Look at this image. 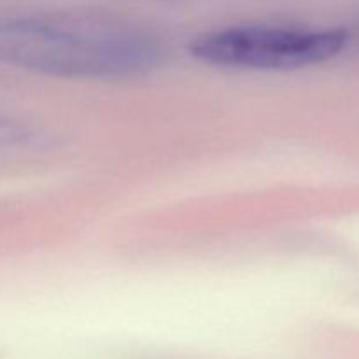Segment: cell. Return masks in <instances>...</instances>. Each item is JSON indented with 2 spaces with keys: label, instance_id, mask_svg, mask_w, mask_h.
Listing matches in <instances>:
<instances>
[{
  "label": "cell",
  "instance_id": "2",
  "mask_svg": "<svg viewBox=\"0 0 359 359\" xmlns=\"http://www.w3.org/2000/svg\"><path fill=\"white\" fill-rule=\"evenodd\" d=\"M346 42L344 30L233 27L195 39L189 51L200 62L224 69L290 70L326 62Z\"/></svg>",
  "mask_w": 359,
  "mask_h": 359
},
{
  "label": "cell",
  "instance_id": "1",
  "mask_svg": "<svg viewBox=\"0 0 359 359\" xmlns=\"http://www.w3.org/2000/svg\"><path fill=\"white\" fill-rule=\"evenodd\" d=\"M161 60L163 48L135 32L42 21L0 23V63L49 76H135Z\"/></svg>",
  "mask_w": 359,
  "mask_h": 359
}]
</instances>
